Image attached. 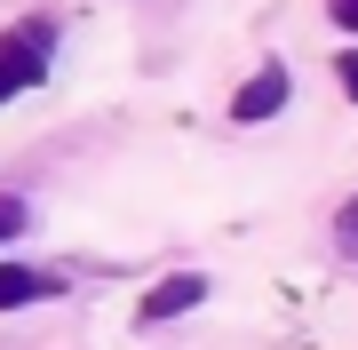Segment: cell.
Here are the masks:
<instances>
[{
  "label": "cell",
  "instance_id": "cell-1",
  "mask_svg": "<svg viewBox=\"0 0 358 350\" xmlns=\"http://www.w3.org/2000/svg\"><path fill=\"white\" fill-rule=\"evenodd\" d=\"M40 72H48V24H16L0 40V104H8L16 88H32Z\"/></svg>",
  "mask_w": 358,
  "mask_h": 350
},
{
  "label": "cell",
  "instance_id": "cell-2",
  "mask_svg": "<svg viewBox=\"0 0 358 350\" xmlns=\"http://www.w3.org/2000/svg\"><path fill=\"white\" fill-rule=\"evenodd\" d=\"M279 104H287V72H279V64H263L239 96H231V119H271Z\"/></svg>",
  "mask_w": 358,
  "mask_h": 350
},
{
  "label": "cell",
  "instance_id": "cell-3",
  "mask_svg": "<svg viewBox=\"0 0 358 350\" xmlns=\"http://www.w3.org/2000/svg\"><path fill=\"white\" fill-rule=\"evenodd\" d=\"M199 295H207V279H192V271H183V279H159L152 295H143V319H176V311H192Z\"/></svg>",
  "mask_w": 358,
  "mask_h": 350
},
{
  "label": "cell",
  "instance_id": "cell-4",
  "mask_svg": "<svg viewBox=\"0 0 358 350\" xmlns=\"http://www.w3.org/2000/svg\"><path fill=\"white\" fill-rule=\"evenodd\" d=\"M40 295H56V279L24 271V263H0V311H24V302H40Z\"/></svg>",
  "mask_w": 358,
  "mask_h": 350
},
{
  "label": "cell",
  "instance_id": "cell-5",
  "mask_svg": "<svg viewBox=\"0 0 358 350\" xmlns=\"http://www.w3.org/2000/svg\"><path fill=\"white\" fill-rule=\"evenodd\" d=\"M334 239H343V247H350V255H358V199H350V207H343V215H334Z\"/></svg>",
  "mask_w": 358,
  "mask_h": 350
},
{
  "label": "cell",
  "instance_id": "cell-6",
  "mask_svg": "<svg viewBox=\"0 0 358 350\" xmlns=\"http://www.w3.org/2000/svg\"><path fill=\"white\" fill-rule=\"evenodd\" d=\"M24 231V199H0V239H16Z\"/></svg>",
  "mask_w": 358,
  "mask_h": 350
},
{
  "label": "cell",
  "instance_id": "cell-7",
  "mask_svg": "<svg viewBox=\"0 0 358 350\" xmlns=\"http://www.w3.org/2000/svg\"><path fill=\"white\" fill-rule=\"evenodd\" d=\"M327 16H334L343 32H358V0H327Z\"/></svg>",
  "mask_w": 358,
  "mask_h": 350
},
{
  "label": "cell",
  "instance_id": "cell-8",
  "mask_svg": "<svg viewBox=\"0 0 358 350\" xmlns=\"http://www.w3.org/2000/svg\"><path fill=\"white\" fill-rule=\"evenodd\" d=\"M343 88L358 96V48H343Z\"/></svg>",
  "mask_w": 358,
  "mask_h": 350
}]
</instances>
